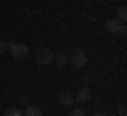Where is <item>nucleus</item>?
Returning a JSON list of instances; mask_svg holds the SVG:
<instances>
[{
	"label": "nucleus",
	"mask_w": 127,
	"mask_h": 116,
	"mask_svg": "<svg viewBox=\"0 0 127 116\" xmlns=\"http://www.w3.org/2000/svg\"><path fill=\"white\" fill-rule=\"evenodd\" d=\"M53 57H55V53L51 49H38L36 51V63H40V66L53 63Z\"/></svg>",
	"instance_id": "nucleus-3"
},
{
	"label": "nucleus",
	"mask_w": 127,
	"mask_h": 116,
	"mask_svg": "<svg viewBox=\"0 0 127 116\" xmlns=\"http://www.w3.org/2000/svg\"><path fill=\"white\" fill-rule=\"evenodd\" d=\"M74 97V101H81V103H85V101H89L91 99V91L87 89V87H81V89L76 91V93L72 95Z\"/></svg>",
	"instance_id": "nucleus-5"
},
{
	"label": "nucleus",
	"mask_w": 127,
	"mask_h": 116,
	"mask_svg": "<svg viewBox=\"0 0 127 116\" xmlns=\"http://www.w3.org/2000/svg\"><path fill=\"white\" fill-rule=\"evenodd\" d=\"M57 101H59V106H64V108H70V106L74 103V97H72L70 93H59Z\"/></svg>",
	"instance_id": "nucleus-6"
},
{
	"label": "nucleus",
	"mask_w": 127,
	"mask_h": 116,
	"mask_svg": "<svg viewBox=\"0 0 127 116\" xmlns=\"http://www.w3.org/2000/svg\"><path fill=\"white\" fill-rule=\"evenodd\" d=\"M4 116H23V114L17 110V108H9V110L4 112Z\"/></svg>",
	"instance_id": "nucleus-10"
},
{
	"label": "nucleus",
	"mask_w": 127,
	"mask_h": 116,
	"mask_svg": "<svg viewBox=\"0 0 127 116\" xmlns=\"http://www.w3.org/2000/svg\"><path fill=\"white\" fill-rule=\"evenodd\" d=\"M23 116H42V110L38 106H30L28 103V108H26V112H23Z\"/></svg>",
	"instance_id": "nucleus-7"
},
{
	"label": "nucleus",
	"mask_w": 127,
	"mask_h": 116,
	"mask_svg": "<svg viewBox=\"0 0 127 116\" xmlns=\"http://www.w3.org/2000/svg\"><path fill=\"white\" fill-rule=\"evenodd\" d=\"M119 116H127V110H125V103L119 106Z\"/></svg>",
	"instance_id": "nucleus-13"
},
{
	"label": "nucleus",
	"mask_w": 127,
	"mask_h": 116,
	"mask_svg": "<svg viewBox=\"0 0 127 116\" xmlns=\"http://www.w3.org/2000/svg\"><path fill=\"white\" fill-rule=\"evenodd\" d=\"M68 116H85V112H83V108H74V110H70Z\"/></svg>",
	"instance_id": "nucleus-11"
},
{
	"label": "nucleus",
	"mask_w": 127,
	"mask_h": 116,
	"mask_svg": "<svg viewBox=\"0 0 127 116\" xmlns=\"http://www.w3.org/2000/svg\"><path fill=\"white\" fill-rule=\"evenodd\" d=\"M9 53L13 55V59H26L30 55V49L23 42H9Z\"/></svg>",
	"instance_id": "nucleus-1"
},
{
	"label": "nucleus",
	"mask_w": 127,
	"mask_h": 116,
	"mask_svg": "<svg viewBox=\"0 0 127 116\" xmlns=\"http://www.w3.org/2000/svg\"><path fill=\"white\" fill-rule=\"evenodd\" d=\"M106 32L108 34H119V36H125L127 34V27L123 25L119 19H108L106 21Z\"/></svg>",
	"instance_id": "nucleus-2"
},
{
	"label": "nucleus",
	"mask_w": 127,
	"mask_h": 116,
	"mask_svg": "<svg viewBox=\"0 0 127 116\" xmlns=\"http://www.w3.org/2000/svg\"><path fill=\"white\" fill-rule=\"evenodd\" d=\"M117 15H119V17H117V19H119V21H121V23H123V21H125V19H127V9H125V6H121V9H119V11H117Z\"/></svg>",
	"instance_id": "nucleus-9"
},
{
	"label": "nucleus",
	"mask_w": 127,
	"mask_h": 116,
	"mask_svg": "<svg viewBox=\"0 0 127 116\" xmlns=\"http://www.w3.org/2000/svg\"><path fill=\"white\" fill-rule=\"evenodd\" d=\"M6 51H9V42L0 40V53H6Z\"/></svg>",
	"instance_id": "nucleus-12"
},
{
	"label": "nucleus",
	"mask_w": 127,
	"mask_h": 116,
	"mask_svg": "<svg viewBox=\"0 0 127 116\" xmlns=\"http://www.w3.org/2000/svg\"><path fill=\"white\" fill-rule=\"evenodd\" d=\"M53 61L57 63L59 68H64V66H66V63H68V55H64V53H57V55H55V57H53Z\"/></svg>",
	"instance_id": "nucleus-8"
},
{
	"label": "nucleus",
	"mask_w": 127,
	"mask_h": 116,
	"mask_svg": "<svg viewBox=\"0 0 127 116\" xmlns=\"http://www.w3.org/2000/svg\"><path fill=\"white\" fill-rule=\"evenodd\" d=\"M93 116H108V114H106V112H95Z\"/></svg>",
	"instance_id": "nucleus-14"
},
{
	"label": "nucleus",
	"mask_w": 127,
	"mask_h": 116,
	"mask_svg": "<svg viewBox=\"0 0 127 116\" xmlns=\"http://www.w3.org/2000/svg\"><path fill=\"white\" fill-rule=\"evenodd\" d=\"M68 61L72 63L74 68H85V66H87V53H85L83 49H76V51L72 53V57H68Z\"/></svg>",
	"instance_id": "nucleus-4"
}]
</instances>
